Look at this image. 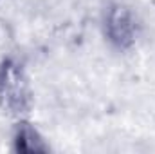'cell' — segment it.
Returning a JSON list of instances; mask_svg holds the SVG:
<instances>
[{
	"instance_id": "obj_1",
	"label": "cell",
	"mask_w": 155,
	"mask_h": 154,
	"mask_svg": "<svg viewBox=\"0 0 155 154\" xmlns=\"http://www.w3.org/2000/svg\"><path fill=\"white\" fill-rule=\"evenodd\" d=\"M33 107V89L24 64L13 56L0 62V111L22 120Z\"/></svg>"
},
{
	"instance_id": "obj_2",
	"label": "cell",
	"mask_w": 155,
	"mask_h": 154,
	"mask_svg": "<svg viewBox=\"0 0 155 154\" xmlns=\"http://www.w3.org/2000/svg\"><path fill=\"white\" fill-rule=\"evenodd\" d=\"M103 35L119 51L132 49L141 37V20L137 11L126 2H110L103 13Z\"/></svg>"
},
{
	"instance_id": "obj_3",
	"label": "cell",
	"mask_w": 155,
	"mask_h": 154,
	"mask_svg": "<svg viewBox=\"0 0 155 154\" xmlns=\"http://www.w3.org/2000/svg\"><path fill=\"white\" fill-rule=\"evenodd\" d=\"M13 149L22 154H40L47 152L49 145L45 143V138L40 134V131L25 118L16 120V125L13 129Z\"/></svg>"
},
{
	"instance_id": "obj_4",
	"label": "cell",
	"mask_w": 155,
	"mask_h": 154,
	"mask_svg": "<svg viewBox=\"0 0 155 154\" xmlns=\"http://www.w3.org/2000/svg\"><path fill=\"white\" fill-rule=\"evenodd\" d=\"M152 4H153V5H155V0H152Z\"/></svg>"
}]
</instances>
